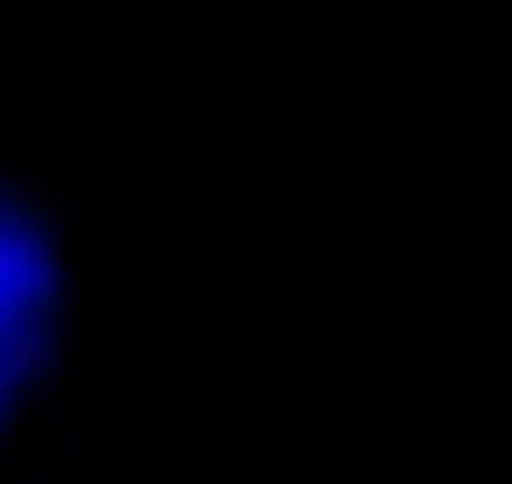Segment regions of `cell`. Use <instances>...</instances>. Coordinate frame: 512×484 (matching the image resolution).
<instances>
[{
	"label": "cell",
	"instance_id": "obj_1",
	"mask_svg": "<svg viewBox=\"0 0 512 484\" xmlns=\"http://www.w3.org/2000/svg\"><path fill=\"white\" fill-rule=\"evenodd\" d=\"M86 219L38 162H0V484H29V409L67 380Z\"/></svg>",
	"mask_w": 512,
	"mask_h": 484
}]
</instances>
